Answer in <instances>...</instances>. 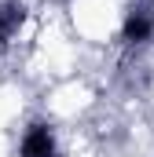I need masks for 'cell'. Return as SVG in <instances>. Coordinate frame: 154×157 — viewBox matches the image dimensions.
I'll return each mask as SVG.
<instances>
[{"instance_id": "obj_1", "label": "cell", "mask_w": 154, "mask_h": 157, "mask_svg": "<svg viewBox=\"0 0 154 157\" xmlns=\"http://www.w3.org/2000/svg\"><path fill=\"white\" fill-rule=\"evenodd\" d=\"M18 157H55V135L48 124H30L22 143H18Z\"/></svg>"}, {"instance_id": "obj_2", "label": "cell", "mask_w": 154, "mask_h": 157, "mask_svg": "<svg viewBox=\"0 0 154 157\" xmlns=\"http://www.w3.org/2000/svg\"><path fill=\"white\" fill-rule=\"evenodd\" d=\"M154 33V22L147 11H128V18H125V26H121V40L125 44H143V40H151Z\"/></svg>"}, {"instance_id": "obj_3", "label": "cell", "mask_w": 154, "mask_h": 157, "mask_svg": "<svg viewBox=\"0 0 154 157\" xmlns=\"http://www.w3.org/2000/svg\"><path fill=\"white\" fill-rule=\"evenodd\" d=\"M22 18H26V7H22V4H15V0H11V4H0V48L18 33Z\"/></svg>"}]
</instances>
